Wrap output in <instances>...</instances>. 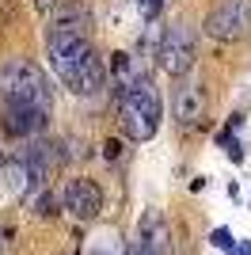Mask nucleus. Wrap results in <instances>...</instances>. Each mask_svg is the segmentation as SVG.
Masks as SVG:
<instances>
[{
    "instance_id": "nucleus-2",
    "label": "nucleus",
    "mask_w": 251,
    "mask_h": 255,
    "mask_svg": "<svg viewBox=\"0 0 251 255\" xmlns=\"http://www.w3.org/2000/svg\"><path fill=\"white\" fill-rule=\"evenodd\" d=\"M118 118H122V129L133 141L156 137L160 118H164V103H160L156 84H152L145 73L137 76L133 88H126V92H122V99H118Z\"/></svg>"
},
{
    "instance_id": "nucleus-15",
    "label": "nucleus",
    "mask_w": 251,
    "mask_h": 255,
    "mask_svg": "<svg viewBox=\"0 0 251 255\" xmlns=\"http://www.w3.org/2000/svg\"><path fill=\"white\" fill-rule=\"evenodd\" d=\"M103 160H107V164L122 160V141H115V137H111V141H103Z\"/></svg>"
},
{
    "instance_id": "nucleus-18",
    "label": "nucleus",
    "mask_w": 251,
    "mask_h": 255,
    "mask_svg": "<svg viewBox=\"0 0 251 255\" xmlns=\"http://www.w3.org/2000/svg\"><path fill=\"white\" fill-rule=\"evenodd\" d=\"M0 171H4V164H0Z\"/></svg>"
},
{
    "instance_id": "nucleus-9",
    "label": "nucleus",
    "mask_w": 251,
    "mask_h": 255,
    "mask_svg": "<svg viewBox=\"0 0 251 255\" xmlns=\"http://www.w3.org/2000/svg\"><path fill=\"white\" fill-rule=\"evenodd\" d=\"M137 76H141L137 57H129V53H111V92H115V99H122L126 88L137 84Z\"/></svg>"
},
{
    "instance_id": "nucleus-5",
    "label": "nucleus",
    "mask_w": 251,
    "mask_h": 255,
    "mask_svg": "<svg viewBox=\"0 0 251 255\" xmlns=\"http://www.w3.org/2000/svg\"><path fill=\"white\" fill-rule=\"evenodd\" d=\"M202 31L217 42H240L251 34V0H217Z\"/></svg>"
},
{
    "instance_id": "nucleus-10",
    "label": "nucleus",
    "mask_w": 251,
    "mask_h": 255,
    "mask_svg": "<svg viewBox=\"0 0 251 255\" xmlns=\"http://www.w3.org/2000/svg\"><path fill=\"white\" fill-rule=\"evenodd\" d=\"M31 210H34V217H53V213H57V198H53V191L46 187V183H42L38 191H34Z\"/></svg>"
},
{
    "instance_id": "nucleus-14",
    "label": "nucleus",
    "mask_w": 251,
    "mask_h": 255,
    "mask_svg": "<svg viewBox=\"0 0 251 255\" xmlns=\"http://www.w3.org/2000/svg\"><path fill=\"white\" fill-rule=\"evenodd\" d=\"M209 240H213V248H221V252H232V248H236V240H232L229 229H213V236H209Z\"/></svg>"
},
{
    "instance_id": "nucleus-3",
    "label": "nucleus",
    "mask_w": 251,
    "mask_h": 255,
    "mask_svg": "<svg viewBox=\"0 0 251 255\" xmlns=\"http://www.w3.org/2000/svg\"><path fill=\"white\" fill-rule=\"evenodd\" d=\"M0 96L8 103H27V107H42V111H53V88L46 80L34 61L27 57H8L0 65Z\"/></svg>"
},
{
    "instance_id": "nucleus-17",
    "label": "nucleus",
    "mask_w": 251,
    "mask_h": 255,
    "mask_svg": "<svg viewBox=\"0 0 251 255\" xmlns=\"http://www.w3.org/2000/svg\"><path fill=\"white\" fill-rule=\"evenodd\" d=\"M229 255H251V240H244V244H236Z\"/></svg>"
},
{
    "instance_id": "nucleus-11",
    "label": "nucleus",
    "mask_w": 251,
    "mask_h": 255,
    "mask_svg": "<svg viewBox=\"0 0 251 255\" xmlns=\"http://www.w3.org/2000/svg\"><path fill=\"white\" fill-rule=\"evenodd\" d=\"M92 255H126V248L118 244V236H103L92 244Z\"/></svg>"
},
{
    "instance_id": "nucleus-13",
    "label": "nucleus",
    "mask_w": 251,
    "mask_h": 255,
    "mask_svg": "<svg viewBox=\"0 0 251 255\" xmlns=\"http://www.w3.org/2000/svg\"><path fill=\"white\" fill-rule=\"evenodd\" d=\"M137 8H141V19L152 23L160 15V8H164V0H137Z\"/></svg>"
},
{
    "instance_id": "nucleus-8",
    "label": "nucleus",
    "mask_w": 251,
    "mask_h": 255,
    "mask_svg": "<svg viewBox=\"0 0 251 255\" xmlns=\"http://www.w3.org/2000/svg\"><path fill=\"white\" fill-rule=\"evenodd\" d=\"M46 126H50V111H42V107L27 103L4 107V133H11V137H38Z\"/></svg>"
},
{
    "instance_id": "nucleus-12",
    "label": "nucleus",
    "mask_w": 251,
    "mask_h": 255,
    "mask_svg": "<svg viewBox=\"0 0 251 255\" xmlns=\"http://www.w3.org/2000/svg\"><path fill=\"white\" fill-rule=\"evenodd\" d=\"M126 255H160V252H156L152 244H148V240H145L141 233H133V240L126 244Z\"/></svg>"
},
{
    "instance_id": "nucleus-1",
    "label": "nucleus",
    "mask_w": 251,
    "mask_h": 255,
    "mask_svg": "<svg viewBox=\"0 0 251 255\" xmlns=\"http://www.w3.org/2000/svg\"><path fill=\"white\" fill-rule=\"evenodd\" d=\"M92 15L84 4H57L46 27V57L73 96H99L107 88V65L88 38Z\"/></svg>"
},
{
    "instance_id": "nucleus-16",
    "label": "nucleus",
    "mask_w": 251,
    "mask_h": 255,
    "mask_svg": "<svg viewBox=\"0 0 251 255\" xmlns=\"http://www.w3.org/2000/svg\"><path fill=\"white\" fill-rule=\"evenodd\" d=\"M57 4H61V0H34V8H38L42 15H50V11L57 8Z\"/></svg>"
},
{
    "instance_id": "nucleus-6",
    "label": "nucleus",
    "mask_w": 251,
    "mask_h": 255,
    "mask_svg": "<svg viewBox=\"0 0 251 255\" xmlns=\"http://www.w3.org/2000/svg\"><path fill=\"white\" fill-rule=\"evenodd\" d=\"M61 210L73 217V221H95L103 213V191L95 187L92 179H69L61 191Z\"/></svg>"
},
{
    "instance_id": "nucleus-7",
    "label": "nucleus",
    "mask_w": 251,
    "mask_h": 255,
    "mask_svg": "<svg viewBox=\"0 0 251 255\" xmlns=\"http://www.w3.org/2000/svg\"><path fill=\"white\" fill-rule=\"evenodd\" d=\"M171 115H175L179 129H194L206 118V92L198 80H183L171 96Z\"/></svg>"
},
{
    "instance_id": "nucleus-4",
    "label": "nucleus",
    "mask_w": 251,
    "mask_h": 255,
    "mask_svg": "<svg viewBox=\"0 0 251 255\" xmlns=\"http://www.w3.org/2000/svg\"><path fill=\"white\" fill-rule=\"evenodd\" d=\"M198 61V34L190 31L187 23H171L164 34H160L156 46V65L167 76H187Z\"/></svg>"
}]
</instances>
